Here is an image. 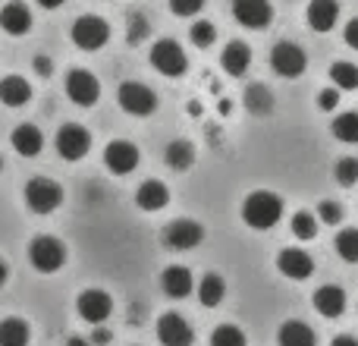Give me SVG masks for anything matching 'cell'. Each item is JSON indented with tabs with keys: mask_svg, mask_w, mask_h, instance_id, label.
<instances>
[{
	"mask_svg": "<svg viewBox=\"0 0 358 346\" xmlns=\"http://www.w3.org/2000/svg\"><path fill=\"white\" fill-rule=\"evenodd\" d=\"M280 217H283V202H280V195H273V192L258 189L242 202V221L252 230H271Z\"/></svg>",
	"mask_w": 358,
	"mask_h": 346,
	"instance_id": "1",
	"label": "cell"
},
{
	"mask_svg": "<svg viewBox=\"0 0 358 346\" xmlns=\"http://www.w3.org/2000/svg\"><path fill=\"white\" fill-rule=\"evenodd\" d=\"M29 261L35 271L41 274H54L66 265V246L57 236H35L29 242Z\"/></svg>",
	"mask_w": 358,
	"mask_h": 346,
	"instance_id": "2",
	"label": "cell"
},
{
	"mask_svg": "<svg viewBox=\"0 0 358 346\" xmlns=\"http://www.w3.org/2000/svg\"><path fill=\"white\" fill-rule=\"evenodd\" d=\"M25 205H29L35 214H50V211H57L63 205L60 183H54V179H48V177L29 179V183H25Z\"/></svg>",
	"mask_w": 358,
	"mask_h": 346,
	"instance_id": "3",
	"label": "cell"
},
{
	"mask_svg": "<svg viewBox=\"0 0 358 346\" xmlns=\"http://www.w3.org/2000/svg\"><path fill=\"white\" fill-rule=\"evenodd\" d=\"M117 101L132 117H148V113L157 111V95L145 82H123L117 92Z\"/></svg>",
	"mask_w": 358,
	"mask_h": 346,
	"instance_id": "4",
	"label": "cell"
},
{
	"mask_svg": "<svg viewBox=\"0 0 358 346\" xmlns=\"http://www.w3.org/2000/svg\"><path fill=\"white\" fill-rule=\"evenodd\" d=\"M201 240H204L201 223H198V221H185V217L170 221L167 227H164V233H161V242L170 249V252H189V249H195Z\"/></svg>",
	"mask_w": 358,
	"mask_h": 346,
	"instance_id": "5",
	"label": "cell"
},
{
	"mask_svg": "<svg viewBox=\"0 0 358 346\" xmlns=\"http://www.w3.org/2000/svg\"><path fill=\"white\" fill-rule=\"evenodd\" d=\"M69 35H73V44L79 50H101L107 44V38H110V29H107V22L101 16H79Z\"/></svg>",
	"mask_w": 358,
	"mask_h": 346,
	"instance_id": "6",
	"label": "cell"
},
{
	"mask_svg": "<svg viewBox=\"0 0 358 346\" xmlns=\"http://www.w3.org/2000/svg\"><path fill=\"white\" fill-rule=\"evenodd\" d=\"M54 145L63 161H82V158L88 155V148H92V136H88V130H82L79 123H66L57 130Z\"/></svg>",
	"mask_w": 358,
	"mask_h": 346,
	"instance_id": "7",
	"label": "cell"
},
{
	"mask_svg": "<svg viewBox=\"0 0 358 346\" xmlns=\"http://www.w3.org/2000/svg\"><path fill=\"white\" fill-rule=\"evenodd\" d=\"M151 67L157 69V73L170 76V79H179V76L185 73V67H189V57H185V50L179 48L176 41H157L155 48H151Z\"/></svg>",
	"mask_w": 358,
	"mask_h": 346,
	"instance_id": "8",
	"label": "cell"
},
{
	"mask_svg": "<svg viewBox=\"0 0 358 346\" xmlns=\"http://www.w3.org/2000/svg\"><path fill=\"white\" fill-rule=\"evenodd\" d=\"M305 50L299 48V44L292 41H280L277 48L271 50V67L277 76H283V79H299V76L305 73Z\"/></svg>",
	"mask_w": 358,
	"mask_h": 346,
	"instance_id": "9",
	"label": "cell"
},
{
	"mask_svg": "<svg viewBox=\"0 0 358 346\" xmlns=\"http://www.w3.org/2000/svg\"><path fill=\"white\" fill-rule=\"evenodd\" d=\"M66 95L73 104L79 107H94L101 98V82L94 79L88 69H73V73L66 76Z\"/></svg>",
	"mask_w": 358,
	"mask_h": 346,
	"instance_id": "10",
	"label": "cell"
},
{
	"mask_svg": "<svg viewBox=\"0 0 358 346\" xmlns=\"http://www.w3.org/2000/svg\"><path fill=\"white\" fill-rule=\"evenodd\" d=\"M233 16H236V22L245 25V29L261 32L271 25L273 6H271V0H233Z\"/></svg>",
	"mask_w": 358,
	"mask_h": 346,
	"instance_id": "11",
	"label": "cell"
},
{
	"mask_svg": "<svg viewBox=\"0 0 358 346\" xmlns=\"http://www.w3.org/2000/svg\"><path fill=\"white\" fill-rule=\"evenodd\" d=\"M157 340L164 346H192L195 343V331L176 312H167V315L157 318Z\"/></svg>",
	"mask_w": 358,
	"mask_h": 346,
	"instance_id": "12",
	"label": "cell"
},
{
	"mask_svg": "<svg viewBox=\"0 0 358 346\" xmlns=\"http://www.w3.org/2000/svg\"><path fill=\"white\" fill-rule=\"evenodd\" d=\"M76 309H79V315L85 318L88 324H104L113 312V299H110V293H104V290H85V293H79Z\"/></svg>",
	"mask_w": 358,
	"mask_h": 346,
	"instance_id": "13",
	"label": "cell"
},
{
	"mask_svg": "<svg viewBox=\"0 0 358 346\" xmlns=\"http://www.w3.org/2000/svg\"><path fill=\"white\" fill-rule=\"evenodd\" d=\"M104 164L117 177H126V173H132L138 167V148L132 142H126V139H117V142H110L104 148Z\"/></svg>",
	"mask_w": 358,
	"mask_h": 346,
	"instance_id": "14",
	"label": "cell"
},
{
	"mask_svg": "<svg viewBox=\"0 0 358 346\" xmlns=\"http://www.w3.org/2000/svg\"><path fill=\"white\" fill-rule=\"evenodd\" d=\"M277 268H280V274L289 280H308L311 274H315V261H311V255L302 252V249H283V252L277 255Z\"/></svg>",
	"mask_w": 358,
	"mask_h": 346,
	"instance_id": "15",
	"label": "cell"
},
{
	"mask_svg": "<svg viewBox=\"0 0 358 346\" xmlns=\"http://www.w3.org/2000/svg\"><path fill=\"white\" fill-rule=\"evenodd\" d=\"M0 29H3L6 35H25V32L31 29V10L25 4H19V0L6 4L3 10H0Z\"/></svg>",
	"mask_w": 358,
	"mask_h": 346,
	"instance_id": "16",
	"label": "cell"
},
{
	"mask_svg": "<svg viewBox=\"0 0 358 346\" xmlns=\"http://www.w3.org/2000/svg\"><path fill=\"white\" fill-rule=\"evenodd\" d=\"M305 16H308V25L315 32H330L340 19V4L336 0H311Z\"/></svg>",
	"mask_w": 358,
	"mask_h": 346,
	"instance_id": "17",
	"label": "cell"
},
{
	"mask_svg": "<svg viewBox=\"0 0 358 346\" xmlns=\"http://www.w3.org/2000/svg\"><path fill=\"white\" fill-rule=\"evenodd\" d=\"M10 142H13V148H16V155H22V158H35V155H41V148H44L41 130L31 126V123L16 126L13 136H10Z\"/></svg>",
	"mask_w": 358,
	"mask_h": 346,
	"instance_id": "18",
	"label": "cell"
},
{
	"mask_svg": "<svg viewBox=\"0 0 358 346\" xmlns=\"http://www.w3.org/2000/svg\"><path fill=\"white\" fill-rule=\"evenodd\" d=\"M220 67L229 76H245L248 67H252V48L245 41H229L220 54Z\"/></svg>",
	"mask_w": 358,
	"mask_h": 346,
	"instance_id": "19",
	"label": "cell"
},
{
	"mask_svg": "<svg viewBox=\"0 0 358 346\" xmlns=\"http://www.w3.org/2000/svg\"><path fill=\"white\" fill-rule=\"evenodd\" d=\"M167 202H170V189L164 183H157V179L142 183L136 192V205L142 211H161V208H167Z\"/></svg>",
	"mask_w": 358,
	"mask_h": 346,
	"instance_id": "20",
	"label": "cell"
},
{
	"mask_svg": "<svg viewBox=\"0 0 358 346\" xmlns=\"http://www.w3.org/2000/svg\"><path fill=\"white\" fill-rule=\"evenodd\" d=\"M161 286H164V293L167 296H173V299H182V296H189L192 293V271L189 268H182V265H173V268H167V271L161 274Z\"/></svg>",
	"mask_w": 358,
	"mask_h": 346,
	"instance_id": "21",
	"label": "cell"
},
{
	"mask_svg": "<svg viewBox=\"0 0 358 346\" xmlns=\"http://www.w3.org/2000/svg\"><path fill=\"white\" fill-rule=\"evenodd\" d=\"M315 309L321 312L324 318H340L343 312H346V293L340 290V286H321V290L315 293Z\"/></svg>",
	"mask_w": 358,
	"mask_h": 346,
	"instance_id": "22",
	"label": "cell"
},
{
	"mask_svg": "<svg viewBox=\"0 0 358 346\" xmlns=\"http://www.w3.org/2000/svg\"><path fill=\"white\" fill-rule=\"evenodd\" d=\"M29 98H31V85L22 76H6V79H0V101H3L6 107H22V104H29Z\"/></svg>",
	"mask_w": 358,
	"mask_h": 346,
	"instance_id": "23",
	"label": "cell"
},
{
	"mask_svg": "<svg viewBox=\"0 0 358 346\" xmlns=\"http://www.w3.org/2000/svg\"><path fill=\"white\" fill-rule=\"evenodd\" d=\"M280 346H317V334L305 321H286L277 334Z\"/></svg>",
	"mask_w": 358,
	"mask_h": 346,
	"instance_id": "24",
	"label": "cell"
},
{
	"mask_svg": "<svg viewBox=\"0 0 358 346\" xmlns=\"http://www.w3.org/2000/svg\"><path fill=\"white\" fill-rule=\"evenodd\" d=\"M242 104H245V111L248 113H255V117H264V113H271L273 111V95H271V88L267 85H248L245 88V95H242Z\"/></svg>",
	"mask_w": 358,
	"mask_h": 346,
	"instance_id": "25",
	"label": "cell"
},
{
	"mask_svg": "<svg viewBox=\"0 0 358 346\" xmlns=\"http://www.w3.org/2000/svg\"><path fill=\"white\" fill-rule=\"evenodd\" d=\"M223 296H227V284H223L220 274H204V280L198 284V299H201L204 309H217L223 303Z\"/></svg>",
	"mask_w": 358,
	"mask_h": 346,
	"instance_id": "26",
	"label": "cell"
},
{
	"mask_svg": "<svg viewBox=\"0 0 358 346\" xmlns=\"http://www.w3.org/2000/svg\"><path fill=\"white\" fill-rule=\"evenodd\" d=\"M29 324L22 318H3L0 321V346H29Z\"/></svg>",
	"mask_w": 358,
	"mask_h": 346,
	"instance_id": "27",
	"label": "cell"
},
{
	"mask_svg": "<svg viewBox=\"0 0 358 346\" xmlns=\"http://www.w3.org/2000/svg\"><path fill=\"white\" fill-rule=\"evenodd\" d=\"M167 164L173 170H189L195 164V145L185 142V139H176V142L167 145Z\"/></svg>",
	"mask_w": 358,
	"mask_h": 346,
	"instance_id": "28",
	"label": "cell"
},
{
	"mask_svg": "<svg viewBox=\"0 0 358 346\" xmlns=\"http://www.w3.org/2000/svg\"><path fill=\"white\" fill-rule=\"evenodd\" d=\"M330 79H334L336 92H355L358 88V67L355 63H334L330 67Z\"/></svg>",
	"mask_w": 358,
	"mask_h": 346,
	"instance_id": "29",
	"label": "cell"
},
{
	"mask_svg": "<svg viewBox=\"0 0 358 346\" xmlns=\"http://www.w3.org/2000/svg\"><path fill=\"white\" fill-rule=\"evenodd\" d=\"M330 130H334V136L340 139V142H349V145H355L358 142V113H340V117L334 120V126H330Z\"/></svg>",
	"mask_w": 358,
	"mask_h": 346,
	"instance_id": "30",
	"label": "cell"
},
{
	"mask_svg": "<svg viewBox=\"0 0 358 346\" xmlns=\"http://www.w3.org/2000/svg\"><path fill=\"white\" fill-rule=\"evenodd\" d=\"M334 249H336V255H340L343 261L355 265V261H358V230H340Z\"/></svg>",
	"mask_w": 358,
	"mask_h": 346,
	"instance_id": "31",
	"label": "cell"
},
{
	"mask_svg": "<svg viewBox=\"0 0 358 346\" xmlns=\"http://www.w3.org/2000/svg\"><path fill=\"white\" fill-rule=\"evenodd\" d=\"M289 227H292V233H296V240H315L317 236V221H315V214H308V211L292 214Z\"/></svg>",
	"mask_w": 358,
	"mask_h": 346,
	"instance_id": "32",
	"label": "cell"
},
{
	"mask_svg": "<svg viewBox=\"0 0 358 346\" xmlns=\"http://www.w3.org/2000/svg\"><path fill=\"white\" fill-rule=\"evenodd\" d=\"M210 346H245V334L233 324H220V328L210 334Z\"/></svg>",
	"mask_w": 358,
	"mask_h": 346,
	"instance_id": "33",
	"label": "cell"
},
{
	"mask_svg": "<svg viewBox=\"0 0 358 346\" xmlns=\"http://www.w3.org/2000/svg\"><path fill=\"white\" fill-rule=\"evenodd\" d=\"M334 179L340 186H355L358 183V158H340L334 164Z\"/></svg>",
	"mask_w": 358,
	"mask_h": 346,
	"instance_id": "34",
	"label": "cell"
},
{
	"mask_svg": "<svg viewBox=\"0 0 358 346\" xmlns=\"http://www.w3.org/2000/svg\"><path fill=\"white\" fill-rule=\"evenodd\" d=\"M189 38H192V44L195 48H210V44L217 41V29H214V22H195L192 25V32H189Z\"/></svg>",
	"mask_w": 358,
	"mask_h": 346,
	"instance_id": "35",
	"label": "cell"
},
{
	"mask_svg": "<svg viewBox=\"0 0 358 346\" xmlns=\"http://www.w3.org/2000/svg\"><path fill=\"white\" fill-rule=\"evenodd\" d=\"M142 38H148V19H145L142 13H132V16H129V32H126V41L136 44V41H142Z\"/></svg>",
	"mask_w": 358,
	"mask_h": 346,
	"instance_id": "36",
	"label": "cell"
},
{
	"mask_svg": "<svg viewBox=\"0 0 358 346\" xmlns=\"http://www.w3.org/2000/svg\"><path fill=\"white\" fill-rule=\"evenodd\" d=\"M343 221V205L321 202L317 205V223H340Z\"/></svg>",
	"mask_w": 358,
	"mask_h": 346,
	"instance_id": "37",
	"label": "cell"
},
{
	"mask_svg": "<svg viewBox=\"0 0 358 346\" xmlns=\"http://www.w3.org/2000/svg\"><path fill=\"white\" fill-rule=\"evenodd\" d=\"M201 6H204V0H170V10H173L176 16H182V19L195 16Z\"/></svg>",
	"mask_w": 358,
	"mask_h": 346,
	"instance_id": "38",
	"label": "cell"
},
{
	"mask_svg": "<svg viewBox=\"0 0 358 346\" xmlns=\"http://www.w3.org/2000/svg\"><path fill=\"white\" fill-rule=\"evenodd\" d=\"M317 104H321V111H336V107H340V92H336V88H324V92L317 95Z\"/></svg>",
	"mask_w": 358,
	"mask_h": 346,
	"instance_id": "39",
	"label": "cell"
},
{
	"mask_svg": "<svg viewBox=\"0 0 358 346\" xmlns=\"http://www.w3.org/2000/svg\"><path fill=\"white\" fill-rule=\"evenodd\" d=\"M31 67H35V73H38V76H44V79H48V76L54 73V63H50V57H44V54H38L35 60H31Z\"/></svg>",
	"mask_w": 358,
	"mask_h": 346,
	"instance_id": "40",
	"label": "cell"
},
{
	"mask_svg": "<svg viewBox=\"0 0 358 346\" xmlns=\"http://www.w3.org/2000/svg\"><path fill=\"white\" fill-rule=\"evenodd\" d=\"M92 346H104V343H110V331L107 328H101V324H94V331H92V340H88Z\"/></svg>",
	"mask_w": 358,
	"mask_h": 346,
	"instance_id": "41",
	"label": "cell"
},
{
	"mask_svg": "<svg viewBox=\"0 0 358 346\" xmlns=\"http://www.w3.org/2000/svg\"><path fill=\"white\" fill-rule=\"evenodd\" d=\"M343 35H346V44H349V48L358 50V16L346 25V32H343Z\"/></svg>",
	"mask_w": 358,
	"mask_h": 346,
	"instance_id": "42",
	"label": "cell"
},
{
	"mask_svg": "<svg viewBox=\"0 0 358 346\" xmlns=\"http://www.w3.org/2000/svg\"><path fill=\"white\" fill-rule=\"evenodd\" d=\"M330 346H358L355 337H349V334H343V337H334V343Z\"/></svg>",
	"mask_w": 358,
	"mask_h": 346,
	"instance_id": "43",
	"label": "cell"
},
{
	"mask_svg": "<svg viewBox=\"0 0 358 346\" xmlns=\"http://www.w3.org/2000/svg\"><path fill=\"white\" fill-rule=\"evenodd\" d=\"M38 6H44V10H57V6H63V0H38Z\"/></svg>",
	"mask_w": 358,
	"mask_h": 346,
	"instance_id": "44",
	"label": "cell"
},
{
	"mask_svg": "<svg viewBox=\"0 0 358 346\" xmlns=\"http://www.w3.org/2000/svg\"><path fill=\"white\" fill-rule=\"evenodd\" d=\"M66 346H92V343H88L85 337H69V340H66Z\"/></svg>",
	"mask_w": 358,
	"mask_h": 346,
	"instance_id": "45",
	"label": "cell"
},
{
	"mask_svg": "<svg viewBox=\"0 0 358 346\" xmlns=\"http://www.w3.org/2000/svg\"><path fill=\"white\" fill-rule=\"evenodd\" d=\"M3 284H6V265L0 261V286H3Z\"/></svg>",
	"mask_w": 358,
	"mask_h": 346,
	"instance_id": "46",
	"label": "cell"
},
{
	"mask_svg": "<svg viewBox=\"0 0 358 346\" xmlns=\"http://www.w3.org/2000/svg\"><path fill=\"white\" fill-rule=\"evenodd\" d=\"M0 170H3V158H0Z\"/></svg>",
	"mask_w": 358,
	"mask_h": 346,
	"instance_id": "47",
	"label": "cell"
}]
</instances>
